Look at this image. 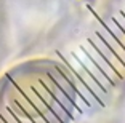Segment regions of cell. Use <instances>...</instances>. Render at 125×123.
<instances>
[{"label": "cell", "mask_w": 125, "mask_h": 123, "mask_svg": "<svg viewBox=\"0 0 125 123\" xmlns=\"http://www.w3.org/2000/svg\"><path fill=\"white\" fill-rule=\"evenodd\" d=\"M0 118L3 120L5 123H21V122H19V120L16 118L15 115H13V114L10 112V109H8V107H5V109H3V112H2Z\"/></svg>", "instance_id": "7"}, {"label": "cell", "mask_w": 125, "mask_h": 123, "mask_svg": "<svg viewBox=\"0 0 125 123\" xmlns=\"http://www.w3.org/2000/svg\"><path fill=\"white\" fill-rule=\"evenodd\" d=\"M96 32H98V35L111 47V50L115 53V56H117V58L122 61V64H124V67H125V48L122 47V43L119 42L117 38H115L114 35H112V34H111V30L107 29L106 26H101Z\"/></svg>", "instance_id": "5"}, {"label": "cell", "mask_w": 125, "mask_h": 123, "mask_svg": "<svg viewBox=\"0 0 125 123\" xmlns=\"http://www.w3.org/2000/svg\"><path fill=\"white\" fill-rule=\"evenodd\" d=\"M114 21L117 22L119 26H120V29L125 32V16H124V13H122V11H120V13H117V15L114 16Z\"/></svg>", "instance_id": "8"}, {"label": "cell", "mask_w": 125, "mask_h": 123, "mask_svg": "<svg viewBox=\"0 0 125 123\" xmlns=\"http://www.w3.org/2000/svg\"><path fill=\"white\" fill-rule=\"evenodd\" d=\"M90 40H92V43L95 45V48L99 51V54H101V56H103V58L115 69V72H119V75H120V77L125 75V67H124V64H122V61L115 56V53L111 50L109 45H107L106 42L98 35V32L93 34V37H90Z\"/></svg>", "instance_id": "3"}, {"label": "cell", "mask_w": 125, "mask_h": 123, "mask_svg": "<svg viewBox=\"0 0 125 123\" xmlns=\"http://www.w3.org/2000/svg\"><path fill=\"white\" fill-rule=\"evenodd\" d=\"M80 48H82V50H83L85 53H87V54L90 56V59H92V61L95 62L96 66H98V69H99L101 72L104 74V75L107 77V80H109L111 83L117 82L120 75H119V74L115 72V69H114V67H112V66H111L109 62H107L106 59H104L103 56H101V54H99V51L96 50V48H95V45L92 43V40L88 38L87 42H83Z\"/></svg>", "instance_id": "1"}, {"label": "cell", "mask_w": 125, "mask_h": 123, "mask_svg": "<svg viewBox=\"0 0 125 123\" xmlns=\"http://www.w3.org/2000/svg\"><path fill=\"white\" fill-rule=\"evenodd\" d=\"M122 13H124V16H125V8H124V10H122Z\"/></svg>", "instance_id": "9"}, {"label": "cell", "mask_w": 125, "mask_h": 123, "mask_svg": "<svg viewBox=\"0 0 125 123\" xmlns=\"http://www.w3.org/2000/svg\"><path fill=\"white\" fill-rule=\"evenodd\" d=\"M74 54H75V58H77L79 61H80V64L85 67V70H87V72H88L90 75H92L93 78L96 80V83H98L99 86L103 88L104 91H107V90H109L111 82L107 80V77H106L103 72H101V70L98 69V66H96L95 62L92 61V59H90V56H88V54L85 53V51L82 50V48H80V50H77V51H74Z\"/></svg>", "instance_id": "4"}, {"label": "cell", "mask_w": 125, "mask_h": 123, "mask_svg": "<svg viewBox=\"0 0 125 123\" xmlns=\"http://www.w3.org/2000/svg\"><path fill=\"white\" fill-rule=\"evenodd\" d=\"M104 26H106L107 29L111 30V34H112V35H114L115 38H117L119 42L122 43V47L125 48V32H124V30L120 29V26H119L117 22L114 21V18H112V19H109V21H107V22H106Z\"/></svg>", "instance_id": "6"}, {"label": "cell", "mask_w": 125, "mask_h": 123, "mask_svg": "<svg viewBox=\"0 0 125 123\" xmlns=\"http://www.w3.org/2000/svg\"><path fill=\"white\" fill-rule=\"evenodd\" d=\"M67 61H69L71 69L77 72L79 78H80L82 82H83V83L87 85V86H88V90L93 93V96H95V98H99V99L103 98L104 90H103L101 86H99V85L96 83V80L93 78V77L90 75V74L87 72V70H85V67L80 64V61H79V59L75 58V54H74V53H71V54H69V59H67Z\"/></svg>", "instance_id": "2"}]
</instances>
